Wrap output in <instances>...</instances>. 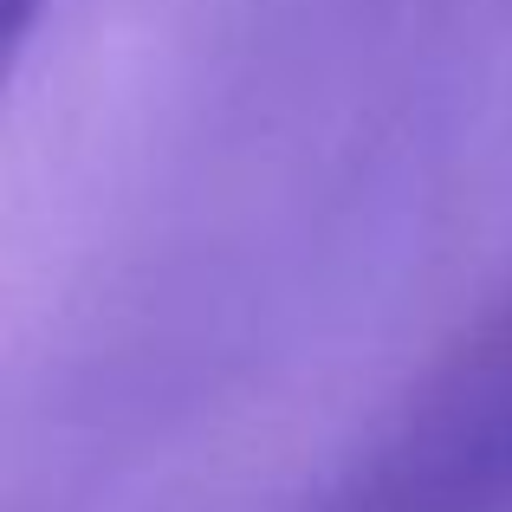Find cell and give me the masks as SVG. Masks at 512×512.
<instances>
[{"instance_id": "6da1fadb", "label": "cell", "mask_w": 512, "mask_h": 512, "mask_svg": "<svg viewBox=\"0 0 512 512\" xmlns=\"http://www.w3.org/2000/svg\"><path fill=\"white\" fill-rule=\"evenodd\" d=\"M0 7H7V39L20 46V39L33 33V20H39V7H46V0H0Z\"/></svg>"}]
</instances>
